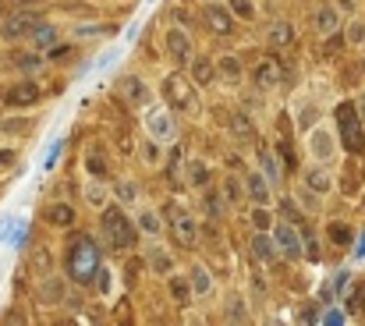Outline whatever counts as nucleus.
<instances>
[{
  "label": "nucleus",
  "mask_w": 365,
  "mask_h": 326,
  "mask_svg": "<svg viewBox=\"0 0 365 326\" xmlns=\"http://www.w3.org/2000/svg\"><path fill=\"white\" fill-rule=\"evenodd\" d=\"M64 269H68V277L75 281V284H89L96 274H99V248H96V241L92 238H85V234H78L75 241H71V248H68V255H64Z\"/></svg>",
  "instance_id": "1"
},
{
  "label": "nucleus",
  "mask_w": 365,
  "mask_h": 326,
  "mask_svg": "<svg viewBox=\"0 0 365 326\" xmlns=\"http://www.w3.org/2000/svg\"><path fill=\"white\" fill-rule=\"evenodd\" d=\"M103 234L114 248H131L138 238V224L121 209V206H107L103 209Z\"/></svg>",
  "instance_id": "2"
},
{
  "label": "nucleus",
  "mask_w": 365,
  "mask_h": 326,
  "mask_svg": "<svg viewBox=\"0 0 365 326\" xmlns=\"http://www.w3.org/2000/svg\"><path fill=\"white\" fill-rule=\"evenodd\" d=\"M164 99L171 103V111H178V114H195L199 111V99H195V82L192 78H185L181 71H171L167 78H164Z\"/></svg>",
  "instance_id": "3"
},
{
  "label": "nucleus",
  "mask_w": 365,
  "mask_h": 326,
  "mask_svg": "<svg viewBox=\"0 0 365 326\" xmlns=\"http://www.w3.org/2000/svg\"><path fill=\"white\" fill-rule=\"evenodd\" d=\"M337 132L348 153H362L365 149V128H362V114L355 103H341L337 106Z\"/></svg>",
  "instance_id": "4"
},
{
  "label": "nucleus",
  "mask_w": 365,
  "mask_h": 326,
  "mask_svg": "<svg viewBox=\"0 0 365 326\" xmlns=\"http://www.w3.org/2000/svg\"><path fill=\"white\" fill-rule=\"evenodd\" d=\"M167 231L178 241V248H195L199 245V220L188 209H181V206L167 209Z\"/></svg>",
  "instance_id": "5"
},
{
  "label": "nucleus",
  "mask_w": 365,
  "mask_h": 326,
  "mask_svg": "<svg viewBox=\"0 0 365 326\" xmlns=\"http://www.w3.org/2000/svg\"><path fill=\"white\" fill-rule=\"evenodd\" d=\"M43 22H39V15L36 11H29V8H22V11H11L4 22H0V39L4 43H18V39H32V32L39 29Z\"/></svg>",
  "instance_id": "6"
},
{
  "label": "nucleus",
  "mask_w": 365,
  "mask_h": 326,
  "mask_svg": "<svg viewBox=\"0 0 365 326\" xmlns=\"http://www.w3.org/2000/svg\"><path fill=\"white\" fill-rule=\"evenodd\" d=\"M145 132L152 142H174L178 139V121H174V111L171 106H152V111L145 114Z\"/></svg>",
  "instance_id": "7"
},
{
  "label": "nucleus",
  "mask_w": 365,
  "mask_h": 326,
  "mask_svg": "<svg viewBox=\"0 0 365 326\" xmlns=\"http://www.w3.org/2000/svg\"><path fill=\"white\" fill-rule=\"evenodd\" d=\"M252 82H255L259 92H273V89H280V82H284V68H280V61L273 57V53L259 57V64L252 68Z\"/></svg>",
  "instance_id": "8"
},
{
  "label": "nucleus",
  "mask_w": 365,
  "mask_h": 326,
  "mask_svg": "<svg viewBox=\"0 0 365 326\" xmlns=\"http://www.w3.org/2000/svg\"><path fill=\"white\" fill-rule=\"evenodd\" d=\"M273 241H277V248H280V255H284V259H301V252H305L301 227H294L291 220L273 227Z\"/></svg>",
  "instance_id": "9"
},
{
  "label": "nucleus",
  "mask_w": 365,
  "mask_h": 326,
  "mask_svg": "<svg viewBox=\"0 0 365 326\" xmlns=\"http://www.w3.org/2000/svg\"><path fill=\"white\" fill-rule=\"evenodd\" d=\"M202 25L213 36H234V15L224 4H206L202 8Z\"/></svg>",
  "instance_id": "10"
},
{
  "label": "nucleus",
  "mask_w": 365,
  "mask_h": 326,
  "mask_svg": "<svg viewBox=\"0 0 365 326\" xmlns=\"http://www.w3.org/2000/svg\"><path fill=\"white\" fill-rule=\"evenodd\" d=\"M117 92L124 96V103H128V106H149V99H152L149 85H145L138 75H124V78L117 82Z\"/></svg>",
  "instance_id": "11"
},
{
  "label": "nucleus",
  "mask_w": 365,
  "mask_h": 326,
  "mask_svg": "<svg viewBox=\"0 0 365 326\" xmlns=\"http://www.w3.org/2000/svg\"><path fill=\"white\" fill-rule=\"evenodd\" d=\"M167 53L178 61V64H192L195 61V50H192V39H188V32L185 29H171L167 32Z\"/></svg>",
  "instance_id": "12"
},
{
  "label": "nucleus",
  "mask_w": 365,
  "mask_h": 326,
  "mask_svg": "<svg viewBox=\"0 0 365 326\" xmlns=\"http://www.w3.org/2000/svg\"><path fill=\"white\" fill-rule=\"evenodd\" d=\"M245 192H248V199H252L255 206H270V202H273V185L263 178V171H252V174L245 178Z\"/></svg>",
  "instance_id": "13"
},
{
  "label": "nucleus",
  "mask_w": 365,
  "mask_h": 326,
  "mask_svg": "<svg viewBox=\"0 0 365 326\" xmlns=\"http://www.w3.org/2000/svg\"><path fill=\"white\" fill-rule=\"evenodd\" d=\"M255 156H259V163H263V178H266L270 185H280V181H284V160H280L270 146H259Z\"/></svg>",
  "instance_id": "14"
},
{
  "label": "nucleus",
  "mask_w": 365,
  "mask_h": 326,
  "mask_svg": "<svg viewBox=\"0 0 365 326\" xmlns=\"http://www.w3.org/2000/svg\"><path fill=\"white\" fill-rule=\"evenodd\" d=\"M39 85L36 82H18V85H11L8 92H4V103L8 106H36L39 103Z\"/></svg>",
  "instance_id": "15"
},
{
  "label": "nucleus",
  "mask_w": 365,
  "mask_h": 326,
  "mask_svg": "<svg viewBox=\"0 0 365 326\" xmlns=\"http://www.w3.org/2000/svg\"><path fill=\"white\" fill-rule=\"evenodd\" d=\"M248 248H252V259H255V262H263V266L277 262V255H280V248H277L273 234H252Z\"/></svg>",
  "instance_id": "16"
},
{
  "label": "nucleus",
  "mask_w": 365,
  "mask_h": 326,
  "mask_svg": "<svg viewBox=\"0 0 365 326\" xmlns=\"http://www.w3.org/2000/svg\"><path fill=\"white\" fill-rule=\"evenodd\" d=\"M85 171H89V178H92L96 185H103V181L110 178L107 156H103V149H99V146H89V153H85Z\"/></svg>",
  "instance_id": "17"
},
{
  "label": "nucleus",
  "mask_w": 365,
  "mask_h": 326,
  "mask_svg": "<svg viewBox=\"0 0 365 326\" xmlns=\"http://www.w3.org/2000/svg\"><path fill=\"white\" fill-rule=\"evenodd\" d=\"M308 153H312V160H316V163H327L334 156V135L323 132V128H316V132L308 135Z\"/></svg>",
  "instance_id": "18"
},
{
  "label": "nucleus",
  "mask_w": 365,
  "mask_h": 326,
  "mask_svg": "<svg viewBox=\"0 0 365 326\" xmlns=\"http://www.w3.org/2000/svg\"><path fill=\"white\" fill-rule=\"evenodd\" d=\"M316 32H320L323 39H330V36L341 32V11H337L334 4H323V8L316 11Z\"/></svg>",
  "instance_id": "19"
},
{
  "label": "nucleus",
  "mask_w": 365,
  "mask_h": 326,
  "mask_svg": "<svg viewBox=\"0 0 365 326\" xmlns=\"http://www.w3.org/2000/svg\"><path fill=\"white\" fill-rule=\"evenodd\" d=\"M188 68H192V82H195V85H210V82L220 75V71H217V61L206 57V53H202V57H195Z\"/></svg>",
  "instance_id": "20"
},
{
  "label": "nucleus",
  "mask_w": 365,
  "mask_h": 326,
  "mask_svg": "<svg viewBox=\"0 0 365 326\" xmlns=\"http://www.w3.org/2000/svg\"><path fill=\"white\" fill-rule=\"evenodd\" d=\"M43 216H46V224H54V227H71L75 224V209L68 202H50Z\"/></svg>",
  "instance_id": "21"
},
{
  "label": "nucleus",
  "mask_w": 365,
  "mask_h": 326,
  "mask_svg": "<svg viewBox=\"0 0 365 326\" xmlns=\"http://www.w3.org/2000/svg\"><path fill=\"white\" fill-rule=\"evenodd\" d=\"M305 188H308V192H316V195H327V192L334 188V178H330V174L320 167V163H316V167H308V171H305Z\"/></svg>",
  "instance_id": "22"
},
{
  "label": "nucleus",
  "mask_w": 365,
  "mask_h": 326,
  "mask_svg": "<svg viewBox=\"0 0 365 326\" xmlns=\"http://www.w3.org/2000/svg\"><path fill=\"white\" fill-rule=\"evenodd\" d=\"M135 224H138V231L149 234V238H156V234L164 231V220H160V213H156V209H138Z\"/></svg>",
  "instance_id": "23"
},
{
  "label": "nucleus",
  "mask_w": 365,
  "mask_h": 326,
  "mask_svg": "<svg viewBox=\"0 0 365 326\" xmlns=\"http://www.w3.org/2000/svg\"><path fill=\"white\" fill-rule=\"evenodd\" d=\"M210 181H213V171L206 167V160H192L188 163V185L192 188H210Z\"/></svg>",
  "instance_id": "24"
},
{
  "label": "nucleus",
  "mask_w": 365,
  "mask_h": 326,
  "mask_svg": "<svg viewBox=\"0 0 365 326\" xmlns=\"http://www.w3.org/2000/svg\"><path fill=\"white\" fill-rule=\"evenodd\" d=\"M145 259H149V266L156 269V274H167V277L174 274V262H171V252H167L164 245H152Z\"/></svg>",
  "instance_id": "25"
},
{
  "label": "nucleus",
  "mask_w": 365,
  "mask_h": 326,
  "mask_svg": "<svg viewBox=\"0 0 365 326\" xmlns=\"http://www.w3.org/2000/svg\"><path fill=\"white\" fill-rule=\"evenodd\" d=\"M217 71H220L224 82H241V75H245V68H241V61L234 57V53H224V57L217 61Z\"/></svg>",
  "instance_id": "26"
},
{
  "label": "nucleus",
  "mask_w": 365,
  "mask_h": 326,
  "mask_svg": "<svg viewBox=\"0 0 365 326\" xmlns=\"http://www.w3.org/2000/svg\"><path fill=\"white\" fill-rule=\"evenodd\" d=\"M248 220H252L255 234H266V231H273V227H277V224H273V213H270V206H255Z\"/></svg>",
  "instance_id": "27"
},
{
  "label": "nucleus",
  "mask_w": 365,
  "mask_h": 326,
  "mask_svg": "<svg viewBox=\"0 0 365 326\" xmlns=\"http://www.w3.org/2000/svg\"><path fill=\"white\" fill-rule=\"evenodd\" d=\"M270 46H294V25H291V22H273V29H270Z\"/></svg>",
  "instance_id": "28"
},
{
  "label": "nucleus",
  "mask_w": 365,
  "mask_h": 326,
  "mask_svg": "<svg viewBox=\"0 0 365 326\" xmlns=\"http://www.w3.org/2000/svg\"><path fill=\"white\" fill-rule=\"evenodd\" d=\"M54 43H57V29L54 25H39L36 32H32V50H54Z\"/></svg>",
  "instance_id": "29"
},
{
  "label": "nucleus",
  "mask_w": 365,
  "mask_h": 326,
  "mask_svg": "<svg viewBox=\"0 0 365 326\" xmlns=\"http://www.w3.org/2000/svg\"><path fill=\"white\" fill-rule=\"evenodd\" d=\"M188 281H192V291H195V295H210V291H213V277L206 274L202 266L192 269V277H188Z\"/></svg>",
  "instance_id": "30"
},
{
  "label": "nucleus",
  "mask_w": 365,
  "mask_h": 326,
  "mask_svg": "<svg viewBox=\"0 0 365 326\" xmlns=\"http://www.w3.org/2000/svg\"><path fill=\"white\" fill-rule=\"evenodd\" d=\"M231 132H234L238 139H245V142H252V139H255V128H252L248 114H234V118H231Z\"/></svg>",
  "instance_id": "31"
},
{
  "label": "nucleus",
  "mask_w": 365,
  "mask_h": 326,
  "mask_svg": "<svg viewBox=\"0 0 365 326\" xmlns=\"http://www.w3.org/2000/svg\"><path fill=\"white\" fill-rule=\"evenodd\" d=\"M327 231H330V241H334V245H341V248H344V245H351V238H355V231H351L344 220H334Z\"/></svg>",
  "instance_id": "32"
},
{
  "label": "nucleus",
  "mask_w": 365,
  "mask_h": 326,
  "mask_svg": "<svg viewBox=\"0 0 365 326\" xmlns=\"http://www.w3.org/2000/svg\"><path fill=\"white\" fill-rule=\"evenodd\" d=\"M192 295H195V291H192V281H188V277H171V298H174V302L185 305Z\"/></svg>",
  "instance_id": "33"
},
{
  "label": "nucleus",
  "mask_w": 365,
  "mask_h": 326,
  "mask_svg": "<svg viewBox=\"0 0 365 326\" xmlns=\"http://www.w3.org/2000/svg\"><path fill=\"white\" fill-rule=\"evenodd\" d=\"M114 195L121 199V206H135L138 202V185L135 181H121V185H114Z\"/></svg>",
  "instance_id": "34"
},
{
  "label": "nucleus",
  "mask_w": 365,
  "mask_h": 326,
  "mask_svg": "<svg viewBox=\"0 0 365 326\" xmlns=\"http://www.w3.org/2000/svg\"><path fill=\"white\" fill-rule=\"evenodd\" d=\"M61 298H64V284L57 277H50L43 284V291H39V302H61Z\"/></svg>",
  "instance_id": "35"
},
{
  "label": "nucleus",
  "mask_w": 365,
  "mask_h": 326,
  "mask_svg": "<svg viewBox=\"0 0 365 326\" xmlns=\"http://www.w3.org/2000/svg\"><path fill=\"white\" fill-rule=\"evenodd\" d=\"M227 4H231V15L234 18H241V22H252L255 18V4H252V0H227Z\"/></svg>",
  "instance_id": "36"
},
{
  "label": "nucleus",
  "mask_w": 365,
  "mask_h": 326,
  "mask_svg": "<svg viewBox=\"0 0 365 326\" xmlns=\"http://www.w3.org/2000/svg\"><path fill=\"white\" fill-rule=\"evenodd\" d=\"M160 156H164L160 142H152V139H145V142H142V163H149V167H156V163H160Z\"/></svg>",
  "instance_id": "37"
},
{
  "label": "nucleus",
  "mask_w": 365,
  "mask_h": 326,
  "mask_svg": "<svg viewBox=\"0 0 365 326\" xmlns=\"http://www.w3.org/2000/svg\"><path fill=\"white\" fill-rule=\"evenodd\" d=\"M18 68H25V71H39V68H43L39 50H29V53H22V57H18Z\"/></svg>",
  "instance_id": "38"
},
{
  "label": "nucleus",
  "mask_w": 365,
  "mask_h": 326,
  "mask_svg": "<svg viewBox=\"0 0 365 326\" xmlns=\"http://www.w3.org/2000/svg\"><path fill=\"white\" fill-rule=\"evenodd\" d=\"M85 199H89V206H107V188H103V185H89Z\"/></svg>",
  "instance_id": "39"
},
{
  "label": "nucleus",
  "mask_w": 365,
  "mask_h": 326,
  "mask_svg": "<svg viewBox=\"0 0 365 326\" xmlns=\"http://www.w3.org/2000/svg\"><path fill=\"white\" fill-rule=\"evenodd\" d=\"M344 39H348V43H365V22H362V18H355V22L348 25Z\"/></svg>",
  "instance_id": "40"
},
{
  "label": "nucleus",
  "mask_w": 365,
  "mask_h": 326,
  "mask_svg": "<svg viewBox=\"0 0 365 326\" xmlns=\"http://www.w3.org/2000/svg\"><path fill=\"white\" fill-rule=\"evenodd\" d=\"M227 312H231V323H238V326L245 323V305H241V298H231V302H227Z\"/></svg>",
  "instance_id": "41"
},
{
  "label": "nucleus",
  "mask_w": 365,
  "mask_h": 326,
  "mask_svg": "<svg viewBox=\"0 0 365 326\" xmlns=\"http://www.w3.org/2000/svg\"><path fill=\"white\" fill-rule=\"evenodd\" d=\"M0 326H29V323H25V316H22L18 309H11L4 319H0Z\"/></svg>",
  "instance_id": "42"
},
{
  "label": "nucleus",
  "mask_w": 365,
  "mask_h": 326,
  "mask_svg": "<svg viewBox=\"0 0 365 326\" xmlns=\"http://www.w3.org/2000/svg\"><path fill=\"white\" fill-rule=\"evenodd\" d=\"M206 202H210V213H213V216L224 213V199H220L217 192H206Z\"/></svg>",
  "instance_id": "43"
},
{
  "label": "nucleus",
  "mask_w": 365,
  "mask_h": 326,
  "mask_svg": "<svg viewBox=\"0 0 365 326\" xmlns=\"http://www.w3.org/2000/svg\"><path fill=\"white\" fill-rule=\"evenodd\" d=\"M224 195H227V202H238V199H241V185L231 178V181L224 185Z\"/></svg>",
  "instance_id": "44"
},
{
  "label": "nucleus",
  "mask_w": 365,
  "mask_h": 326,
  "mask_svg": "<svg viewBox=\"0 0 365 326\" xmlns=\"http://www.w3.org/2000/svg\"><path fill=\"white\" fill-rule=\"evenodd\" d=\"M96 291H99V295L110 291V274H107V269H99V274H96Z\"/></svg>",
  "instance_id": "45"
},
{
  "label": "nucleus",
  "mask_w": 365,
  "mask_h": 326,
  "mask_svg": "<svg viewBox=\"0 0 365 326\" xmlns=\"http://www.w3.org/2000/svg\"><path fill=\"white\" fill-rule=\"evenodd\" d=\"M75 32H78V36H96V32H114V29H110V25H78Z\"/></svg>",
  "instance_id": "46"
},
{
  "label": "nucleus",
  "mask_w": 365,
  "mask_h": 326,
  "mask_svg": "<svg viewBox=\"0 0 365 326\" xmlns=\"http://www.w3.org/2000/svg\"><path fill=\"white\" fill-rule=\"evenodd\" d=\"M71 53H75V46H54V50H50V57H54V61H68Z\"/></svg>",
  "instance_id": "47"
},
{
  "label": "nucleus",
  "mask_w": 365,
  "mask_h": 326,
  "mask_svg": "<svg viewBox=\"0 0 365 326\" xmlns=\"http://www.w3.org/2000/svg\"><path fill=\"white\" fill-rule=\"evenodd\" d=\"M15 163V149H0V171H8Z\"/></svg>",
  "instance_id": "48"
},
{
  "label": "nucleus",
  "mask_w": 365,
  "mask_h": 326,
  "mask_svg": "<svg viewBox=\"0 0 365 326\" xmlns=\"http://www.w3.org/2000/svg\"><path fill=\"white\" fill-rule=\"evenodd\" d=\"M358 4H355V0H337V11H355Z\"/></svg>",
  "instance_id": "49"
},
{
  "label": "nucleus",
  "mask_w": 365,
  "mask_h": 326,
  "mask_svg": "<svg viewBox=\"0 0 365 326\" xmlns=\"http://www.w3.org/2000/svg\"><path fill=\"white\" fill-rule=\"evenodd\" d=\"M15 4H25L29 8V4H43V0H15Z\"/></svg>",
  "instance_id": "50"
},
{
  "label": "nucleus",
  "mask_w": 365,
  "mask_h": 326,
  "mask_svg": "<svg viewBox=\"0 0 365 326\" xmlns=\"http://www.w3.org/2000/svg\"><path fill=\"white\" fill-rule=\"evenodd\" d=\"M358 114H362V121H365V99L358 103Z\"/></svg>",
  "instance_id": "51"
},
{
  "label": "nucleus",
  "mask_w": 365,
  "mask_h": 326,
  "mask_svg": "<svg viewBox=\"0 0 365 326\" xmlns=\"http://www.w3.org/2000/svg\"><path fill=\"white\" fill-rule=\"evenodd\" d=\"M358 305H362V309H365V288H362V295H358Z\"/></svg>",
  "instance_id": "52"
},
{
  "label": "nucleus",
  "mask_w": 365,
  "mask_h": 326,
  "mask_svg": "<svg viewBox=\"0 0 365 326\" xmlns=\"http://www.w3.org/2000/svg\"><path fill=\"white\" fill-rule=\"evenodd\" d=\"M210 4H220V0H210Z\"/></svg>",
  "instance_id": "53"
}]
</instances>
